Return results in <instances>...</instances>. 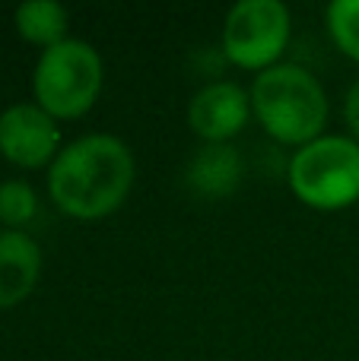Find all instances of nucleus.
I'll return each mask as SVG.
<instances>
[{
    "instance_id": "nucleus-1",
    "label": "nucleus",
    "mask_w": 359,
    "mask_h": 361,
    "mask_svg": "<svg viewBox=\"0 0 359 361\" xmlns=\"http://www.w3.org/2000/svg\"><path fill=\"white\" fill-rule=\"evenodd\" d=\"M137 178L131 146L114 133H83L64 143L48 169V197L70 219H105L127 203Z\"/></svg>"
},
{
    "instance_id": "nucleus-2",
    "label": "nucleus",
    "mask_w": 359,
    "mask_h": 361,
    "mask_svg": "<svg viewBox=\"0 0 359 361\" xmlns=\"http://www.w3.org/2000/svg\"><path fill=\"white\" fill-rule=\"evenodd\" d=\"M252 95V114L271 140L283 146H299L328 133V92L322 80L302 63H277L271 70L254 73L248 89Z\"/></svg>"
},
{
    "instance_id": "nucleus-3",
    "label": "nucleus",
    "mask_w": 359,
    "mask_h": 361,
    "mask_svg": "<svg viewBox=\"0 0 359 361\" xmlns=\"http://www.w3.org/2000/svg\"><path fill=\"white\" fill-rule=\"evenodd\" d=\"M105 86V61L86 38H67L42 51L32 70V95L54 121H76L93 111Z\"/></svg>"
},
{
    "instance_id": "nucleus-4",
    "label": "nucleus",
    "mask_w": 359,
    "mask_h": 361,
    "mask_svg": "<svg viewBox=\"0 0 359 361\" xmlns=\"http://www.w3.org/2000/svg\"><path fill=\"white\" fill-rule=\"evenodd\" d=\"M286 180L309 209H350L359 203V143L347 133H322L290 156Z\"/></svg>"
},
{
    "instance_id": "nucleus-5",
    "label": "nucleus",
    "mask_w": 359,
    "mask_h": 361,
    "mask_svg": "<svg viewBox=\"0 0 359 361\" xmlns=\"http://www.w3.org/2000/svg\"><path fill=\"white\" fill-rule=\"evenodd\" d=\"M293 35L290 6L280 0H239L229 6L220 32V51L239 70H271L283 63Z\"/></svg>"
},
{
    "instance_id": "nucleus-6",
    "label": "nucleus",
    "mask_w": 359,
    "mask_h": 361,
    "mask_svg": "<svg viewBox=\"0 0 359 361\" xmlns=\"http://www.w3.org/2000/svg\"><path fill=\"white\" fill-rule=\"evenodd\" d=\"M61 121H54L35 102H13L0 111V156L25 171L51 169L61 143Z\"/></svg>"
},
{
    "instance_id": "nucleus-7",
    "label": "nucleus",
    "mask_w": 359,
    "mask_h": 361,
    "mask_svg": "<svg viewBox=\"0 0 359 361\" xmlns=\"http://www.w3.org/2000/svg\"><path fill=\"white\" fill-rule=\"evenodd\" d=\"M252 121V95L233 80H210L191 95L188 127L201 143H229Z\"/></svg>"
},
{
    "instance_id": "nucleus-8",
    "label": "nucleus",
    "mask_w": 359,
    "mask_h": 361,
    "mask_svg": "<svg viewBox=\"0 0 359 361\" xmlns=\"http://www.w3.org/2000/svg\"><path fill=\"white\" fill-rule=\"evenodd\" d=\"M42 276V247L29 231L0 228V311L23 305Z\"/></svg>"
},
{
    "instance_id": "nucleus-9",
    "label": "nucleus",
    "mask_w": 359,
    "mask_h": 361,
    "mask_svg": "<svg viewBox=\"0 0 359 361\" xmlns=\"http://www.w3.org/2000/svg\"><path fill=\"white\" fill-rule=\"evenodd\" d=\"M245 178V162L233 143H204L184 169V184L201 200H223Z\"/></svg>"
},
{
    "instance_id": "nucleus-10",
    "label": "nucleus",
    "mask_w": 359,
    "mask_h": 361,
    "mask_svg": "<svg viewBox=\"0 0 359 361\" xmlns=\"http://www.w3.org/2000/svg\"><path fill=\"white\" fill-rule=\"evenodd\" d=\"M13 23H16V32L23 42L35 44V48L48 51L54 44L67 42V6L57 4V0H25V4L16 6L13 13Z\"/></svg>"
},
{
    "instance_id": "nucleus-11",
    "label": "nucleus",
    "mask_w": 359,
    "mask_h": 361,
    "mask_svg": "<svg viewBox=\"0 0 359 361\" xmlns=\"http://www.w3.org/2000/svg\"><path fill=\"white\" fill-rule=\"evenodd\" d=\"M324 25H328V35L337 44V51L359 63V0H334V4H328Z\"/></svg>"
},
{
    "instance_id": "nucleus-12",
    "label": "nucleus",
    "mask_w": 359,
    "mask_h": 361,
    "mask_svg": "<svg viewBox=\"0 0 359 361\" xmlns=\"http://www.w3.org/2000/svg\"><path fill=\"white\" fill-rule=\"evenodd\" d=\"M38 197L25 180H0V225L13 231H23L35 219Z\"/></svg>"
},
{
    "instance_id": "nucleus-13",
    "label": "nucleus",
    "mask_w": 359,
    "mask_h": 361,
    "mask_svg": "<svg viewBox=\"0 0 359 361\" xmlns=\"http://www.w3.org/2000/svg\"><path fill=\"white\" fill-rule=\"evenodd\" d=\"M343 124H347V137L359 143V76L350 82L347 95H343Z\"/></svg>"
}]
</instances>
